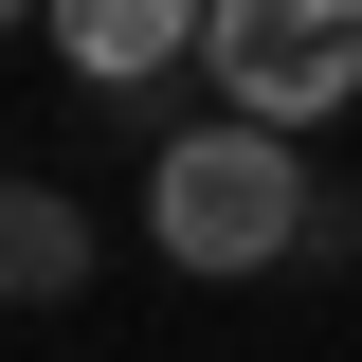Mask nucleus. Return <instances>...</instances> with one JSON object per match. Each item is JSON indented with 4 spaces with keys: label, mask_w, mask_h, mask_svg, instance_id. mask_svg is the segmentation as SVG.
<instances>
[{
    "label": "nucleus",
    "mask_w": 362,
    "mask_h": 362,
    "mask_svg": "<svg viewBox=\"0 0 362 362\" xmlns=\"http://www.w3.org/2000/svg\"><path fill=\"white\" fill-rule=\"evenodd\" d=\"M308 199L326 181L290 163L272 127H163V163H145V235H163V272H199V290H254V272H308Z\"/></svg>",
    "instance_id": "f257e3e1"
},
{
    "label": "nucleus",
    "mask_w": 362,
    "mask_h": 362,
    "mask_svg": "<svg viewBox=\"0 0 362 362\" xmlns=\"http://www.w3.org/2000/svg\"><path fill=\"white\" fill-rule=\"evenodd\" d=\"M199 73H218L235 127L308 145V127H344V109H362V0H218Z\"/></svg>",
    "instance_id": "f03ea898"
},
{
    "label": "nucleus",
    "mask_w": 362,
    "mask_h": 362,
    "mask_svg": "<svg viewBox=\"0 0 362 362\" xmlns=\"http://www.w3.org/2000/svg\"><path fill=\"white\" fill-rule=\"evenodd\" d=\"M199 37H218V0H54V54L90 90H163Z\"/></svg>",
    "instance_id": "7ed1b4c3"
},
{
    "label": "nucleus",
    "mask_w": 362,
    "mask_h": 362,
    "mask_svg": "<svg viewBox=\"0 0 362 362\" xmlns=\"http://www.w3.org/2000/svg\"><path fill=\"white\" fill-rule=\"evenodd\" d=\"M0 290H18V308H73V290H90V218L54 199V181L0 199Z\"/></svg>",
    "instance_id": "20e7f679"
},
{
    "label": "nucleus",
    "mask_w": 362,
    "mask_h": 362,
    "mask_svg": "<svg viewBox=\"0 0 362 362\" xmlns=\"http://www.w3.org/2000/svg\"><path fill=\"white\" fill-rule=\"evenodd\" d=\"M308 272H362V199H344V181L308 199Z\"/></svg>",
    "instance_id": "39448f33"
}]
</instances>
